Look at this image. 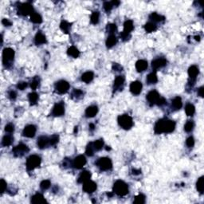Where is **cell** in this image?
<instances>
[{"mask_svg": "<svg viewBox=\"0 0 204 204\" xmlns=\"http://www.w3.org/2000/svg\"><path fill=\"white\" fill-rule=\"evenodd\" d=\"M175 129V122L171 120L160 119L155 124V132L156 134L161 133H170L172 132Z\"/></svg>", "mask_w": 204, "mask_h": 204, "instance_id": "cell-1", "label": "cell"}, {"mask_svg": "<svg viewBox=\"0 0 204 204\" xmlns=\"http://www.w3.org/2000/svg\"><path fill=\"white\" fill-rule=\"evenodd\" d=\"M15 57V50L11 48H6L3 52V63L6 68H10L12 66Z\"/></svg>", "mask_w": 204, "mask_h": 204, "instance_id": "cell-2", "label": "cell"}, {"mask_svg": "<svg viewBox=\"0 0 204 204\" xmlns=\"http://www.w3.org/2000/svg\"><path fill=\"white\" fill-rule=\"evenodd\" d=\"M113 192L119 196H124L129 194V187L122 180H117L113 186Z\"/></svg>", "mask_w": 204, "mask_h": 204, "instance_id": "cell-3", "label": "cell"}, {"mask_svg": "<svg viewBox=\"0 0 204 204\" xmlns=\"http://www.w3.org/2000/svg\"><path fill=\"white\" fill-rule=\"evenodd\" d=\"M42 162L40 156L37 155H32L28 157L27 160V171H33L34 169L38 168Z\"/></svg>", "mask_w": 204, "mask_h": 204, "instance_id": "cell-4", "label": "cell"}, {"mask_svg": "<svg viewBox=\"0 0 204 204\" xmlns=\"http://www.w3.org/2000/svg\"><path fill=\"white\" fill-rule=\"evenodd\" d=\"M118 124L124 129L129 130L133 126V120H132V118L130 116L127 114H124L118 117Z\"/></svg>", "mask_w": 204, "mask_h": 204, "instance_id": "cell-5", "label": "cell"}, {"mask_svg": "<svg viewBox=\"0 0 204 204\" xmlns=\"http://www.w3.org/2000/svg\"><path fill=\"white\" fill-rule=\"evenodd\" d=\"M134 26L133 22L132 20H127L124 24V30L122 33L120 34V38L123 39L124 41H126L130 38V33L133 30Z\"/></svg>", "mask_w": 204, "mask_h": 204, "instance_id": "cell-6", "label": "cell"}, {"mask_svg": "<svg viewBox=\"0 0 204 204\" xmlns=\"http://www.w3.org/2000/svg\"><path fill=\"white\" fill-rule=\"evenodd\" d=\"M96 164L101 171H108L112 168V163L111 159L109 158H107V157L100 158L96 161Z\"/></svg>", "mask_w": 204, "mask_h": 204, "instance_id": "cell-7", "label": "cell"}, {"mask_svg": "<svg viewBox=\"0 0 204 204\" xmlns=\"http://www.w3.org/2000/svg\"><path fill=\"white\" fill-rule=\"evenodd\" d=\"M29 152V147L27 145L24 144H18L16 147L13 148L12 153L14 154V156H17V157H21L23 156L25 154H27Z\"/></svg>", "mask_w": 204, "mask_h": 204, "instance_id": "cell-8", "label": "cell"}, {"mask_svg": "<svg viewBox=\"0 0 204 204\" xmlns=\"http://www.w3.org/2000/svg\"><path fill=\"white\" fill-rule=\"evenodd\" d=\"M33 10V6L28 3H22L18 7V14L21 15H23V16H26V15H31L34 13Z\"/></svg>", "mask_w": 204, "mask_h": 204, "instance_id": "cell-9", "label": "cell"}, {"mask_svg": "<svg viewBox=\"0 0 204 204\" xmlns=\"http://www.w3.org/2000/svg\"><path fill=\"white\" fill-rule=\"evenodd\" d=\"M55 89L57 91V93L64 94V93H67L68 90L69 89V84L66 81L61 80V81H59L56 83Z\"/></svg>", "mask_w": 204, "mask_h": 204, "instance_id": "cell-10", "label": "cell"}, {"mask_svg": "<svg viewBox=\"0 0 204 204\" xmlns=\"http://www.w3.org/2000/svg\"><path fill=\"white\" fill-rule=\"evenodd\" d=\"M65 113V105L63 102H59L54 105L53 110H52V114L54 117H61Z\"/></svg>", "mask_w": 204, "mask_h": 204, "instance_id": "cell-11", "label": "cell"}, {"mask_svg": "<svg viewBox=\"0 0 204 204\" xmlns=\"http://www.w3.org/2000/svg\"><path fill=\"white\" fill-rule=\"evenodd\" d=\"M86 163V158L83 155H80L76 157L73 161V166L77 169H81L85 165Z\"/></svg>", "mask_w": 204, "mask_h": 204, "instance_id": "cell-12", "label": "cell"}, {"mask_svg": "<svg viewBox=\"0 0 204 204\" xmlns=\"http://www.w3.org/2000/svg\"><path fill=\"white\" fill-rule=\"evenodd\" d=\"M36 131V126H34V124H29V125L25 127V129H23V132H22V134L26 137L32 138L35 136Z\"/></svg>", "mask_w": 204, "mask_h": 204, "instance_id": "cell-13", "label": "cell"}, {"mask_svg": "<svg viewBox=\"0 0 204 204\" xmlns=\"http://www.w3.org/2000/svg\"><path fill=\"white\" fill-rule=\"evenodd\" d=\"M167 65V60L164 57H159L152 61V67L154 70L163 68Z\"/></svg>", "mask_w": 204, "mask_h": 204, "instance_id": "cell-14", "label": "cell"}, {"mask_svg": "<svg viewBox=\"0 0 204 204\" xmlns=\"http://www.w3.org/2000/svg\"><path fill=\"white\" fill-rule=\"evenodd\" d=\"M83 190L86 193L91 194L96 190V183H94L93 181H91L90 180H88L83 183Z\"/></svg>", "mask_w": 204, "mask_h": 204, "instance_id": "cell-15", "label": "cell"}, {"mask_svg": "<svg viewBox=\"0 0 204 204\" xmlns=\"http://www.w3.org/2000/svg\"><path fill=\"white\" fill-rule=\"evenodd\" d=\"M159 97H160V96H159V93L156 90H152L147 95V100L150 103L151 105L156 104L158 100L159 99Z\"/></svg>", "mask_w": 204, "mask_h": 204, "instance_id": "cell-16", "label": "cell"}, {"mask_svg": "<svg viewBox=\"0 0 204 204\" xmlns=\"http://www.w3.org/2000/svg\"><path fill=\"white\" fill-rule=\"evenodd\" d=\"M142 87H143V85H142V83L140 81H133L130 85V91L134 95H139L141 93Z\"/></svg>", "mask_w": 204, "mask_h": 204, "instance_id": "cell-17", "label": "cell"}, {"mask_svg": "<svg viewBox=\"0 0 204 204\" xmlns=\"http://www.w3.org/2000/svg\"><path fill=\"white\" fill-rule=\"evenodd\" d=\"M37 144H38L39 148L43 149V148L47 147L48 145H50V138H48L47 136H40V137L38 139Z\"/></svg>", "mask_w": 204, "mask_h": 204, "instance_id": "cell-18", "label": "cell"}, {"mask_svg": "<svg viewBox=\"0 0 204 204\" xmlns=\"http://www.w3.org/2000/svg\"><path fill=\"white\" fill-rule=\"evenodd\" d=\"M98 112V108L96 105H91L89 107H88L85 110V116L89 118L95 117Z\"/></svg>", "mask_w": 204, "mask_h": 204, "instance_id": "cell-19", "label": "cell"}, {"mask_svg": "<svg viewBox=\"0 0 204 204\" xmlns=\"http://www.w3.org/2000/svg\"><path fill=\"white\" fill-rule=\"evenodd\" d=\"M124 83V76H117L114 81V85H113V89L114 91H117V89H120L122 88Z\"/></svg>", "mask_w": 204, "mask_h": 204, "instance_id": "cell-20", "label": "cell"}, {"mask_svg": "<svg viewBox=\"0 0 204 204\" xmlns=\"http://www.w3.org/2000/svg\"><path fill=\"white\" fill-rule=\"evenodd\" d=\"M90 178H91V173H90V171H83L81 174H80V175H79L78 182L79 183H84L85 182L89 180Z\"/></svg>", "mask_w": 204, "mask_h": 204, "instance_id": "cell-21", "label": "cell"}, {"mask_svg": "<svg viewBox=\"0 0 204 204\" xmlns=\"http://www.w3.org/2000/svg\"><path fill=\"white\" fill-rule=\"evenodd\" d=\"M34 42L35 44L38 45H42V44H45L46 42V38L45 36L42 33V32H38L35 35V38H34Z\"/></svg>", "mask_w": 204, "mask_h": 204, "instance_id": "cell-22", "label": "cell"}, {"mask_svg": "<svg viewBox=\"0 0 204 204\" xmlns=\"http://www.w3.org/2000/svg\"><path fill=\"white\" fill-rule=\"evenodd\" d=\"M31 203L34 204L45 203H46V200H45V198L43 197V195H42V194L37 193V194H35V195L32 196V198H31Z\"/></svg>", "mask_w": 204, "mask_h": 204, "instance_id": "cell-23", "label": "cell"}, {"mask_svg": "<svg viewBox=\"0 0 204 204\" xmlns=\"http://www.w3.org/2000/svg\"><path fill=\"white\" fill-rule=\"evenodd\" d=\"M147 68V61L145 60H138L136 62V69L138 72H143Z\"/></svg>", "mask_w": 204, "mask_h": 204, "instance_id": "cell-24", "label": "cell"}, {"mask_svg": "<svg viewBox=\"0 0 204 204\" xmlns=\"http://www.w3.org/2000/svg\"><path fill=\"white\" fill-rule=\"evenodd\" d=\"M199 70L198 68L196 66H191L188 69V75L190 77V79L192 80H196V77L198 76Z\"/></svg>", "mask_w": 204, "mask_h": 204, "instance_id": "cell-25", "label": "cell"}, {"mask_svg": "<svg viewBox=\"0 0 204 204\" xmlns=\"http://www.w3.org/2000/svg\"><path fill=\"white\" fill-rule=\"evenodd\" d=\"M171 106H172V108H174L175 110H179V109L182 108L183 103H182V100H181L180 96H176V97H175L174 99L172 100Z\"/></svg>", "mask_w": 204, "mask_h": 204, "instance_id": "cell-26", "label": "cell"}, {"mask_svg": "<svg viewBox=\"0 0 204 204\" xmlns=\"http://www.w3.org/2000/svg\"><path fill=\"white\" fill-rule=\"evenodd\" d=\"M93 78H94V74L93 72L91 71H88V72L84 73L82 76H81V80L85 82V83H89L93 81Z\"/></svg>", "mask_w": 204, "mask_h": 204, "instance_id": "cell-27", "label": "cell"}, {"mask_svg": "<svg viewBox=\"0 0 204 204\" xmlns=\"http://www.w3.org/2000/svg\"><path fill=\"white\" fill-rule=\"evenodd\" d=\"M117 42V37L114 34H110L108 37V38L106 40V45L108 48H112V46H114Z\"/></svg>", "mask_w": 204, "mask_h": 204, "instance_id": "cell-28", "label": "cell"}, {"mask_svg": "<svg viewBox=\"0 0 204 204\" xmlns=\"http://www.w3.org/2000/svg\"><path fill=\"white\" fill-rule=\"evenodd\" d=\"M13 141H14V137L11 135L4 136L2 140V145L4 147H7L12 144Z\"/></svg>", "mask_w": 204, "mask_h": 204, "instance_id": "cell-29", "label": "cell"}, {"mask_svg": "<svg viewBox=\"0 0 204 204\" xmlns=\"http://www.w3.org/2000/svg\"><path fill=\"white\" fill-rule=\"evenodd\" d=\"M67 54H68V55H69V56H71V57L77 58V57H79V55H80V51L78 50L75 46H71V47H69V48L68 49Z\"/></svg>", "mask_w": 204, "mask_h": 204, "instance_id": "cell-30", "label": "cell"}, {"mask_svg": "<svg viewBox=\"0 0 204 204\" xmlns=\"http://www.w3.org/2000/svg\"><path fill=\"white\" fill-rule=\"evenodd\" d=\"M149 18H150L152 21L154 22H162L164 20V17H163V16L158 15V14L156 12L152 13L150 15V16H149Z\"/></svg>", "mask_w": 204, "mask_h": 204, "instance_id": "cell-31", "label": "cell"}, {"mask_svg": "<svg viewBox=\"0 0 204 204\" xmlns=\"http://www.w3.org/2000/svg\"><path fill=\"white\" fill-rule=\"evenodd\" d=\"M147 81L148 84H156L158 81V78L155 72H152L149 73L147 77Z\"/></svg>", "mask_w": 204, "mask_h": 204, "instance_id": "cell-32", "label": "cell"}, {"mask_svg": "<svg viewBox=\"0 0 204 204\" xmlns=\"http://www.w3.org/2000/svg\"><path fill=\"white\" fill-rule=\"evenodd\" d=\"M185 112L187 116L189 117H192L193 115L195 114V108L194 105L192 104H187L185 107Z\"/></svg>", "mask_w": 204, "mask_h": 204, "instance_id": "cell-33", "label": "cell"}, {"mask_svg": "<svg viewBox=\"0 0 204 204\" xmlns=\"http://www.w3.org/2000/svg\"><path fill=\"white\" fill-rule=\"evenodd\" d=\"M30 20H31V22H33L34 23H41L42 22V16L39 14L34 12L30 15Z\"/></svg>", "mask_w": 204, "mask_h": 204, "instance_id": "cell-34", "label": "cell"}, {"mask_svg": "<svg viewBox=\"0 0 204 204\" xmlns=\"http://www.w3.org/2000/svg\"><path fill=\"white\" fill-rule=\"evenodd\" d=\"M196 187H197V190L198 191H199L201 194L203 193L204 190V177L202 176L197 181V183H196Z\"/></svg>", "mask_w": 204, "mask_h": 204, "instance_id": "cell-35", "label": "cell"}, {"mask_svg": "<svg viewBox=\"0 0 204 204\" xmlns=\"http://www.w3.org/2000/svg\"><path fill=\"white\" fill-rule=\"evenodd\" d=\"M156 28H157L156 25L154 22H147L144 26V29L147 33H152L153 31H155L156 30Z\"/></svg>", "mask_w": 204, "mask_h": 204, "instance_id": "cell-36", "label": "cell"}, {"mask_svg": "<svg viewBox=\"0 0 204 204\" xmlns=\"http://www.w3.org/2000/svg\"><path fill=\"white\" fill-rule=\"evenodd\" d=\"M70 27H71V24H69L68 22L62 21L61 22V24H60L61 30H62L63 32H65L66 34L69 33Z\"/></svg>", "mask_w": 204, "mask_h": 204, "instance_id": "cell-37", "label": "cell"}, {"mask_svg": "<svg viewBox=\"0 0 204 204\" xmlns=\"http://www.w3.org/2000/svg\"><path fill=\"white\" fill-rule=\"evenodd\" d=\"M38 93H30V94H29V101H30V105H35L37 103V101H38Z\"/></svg>", "mask_w": 204, "mask_h": 204, "instance_id": "cell-38", "label": "cell"}, {"mask_svg": "<svg viewBox=\"0 0 204 204\" xmlns=\"http://www.w3.org/2000/svg\"><path fill=\"white\" fill-rule=\"evenodd\" d=\"M93 147L95 151H100L101 150L102 147L104 146V140L102 139H100V140H97L95 142H93Z\"/></svg>", "mask_w": 204, "mask_h": 204, "instance_id": "cell-39", "label": "cell"}, {"mask_svg": "<svg viewBox=\"0 0 204 204\" xmlns=\"http://www.w3.org/2000/svg\"><path fill=\"white\" fill-rule=\"evenodd\" d=\"M99 18H100L99 12L95 11V12H93V14H92V15H91V17H90V21H91V22H92L93 24L96 25L97 24V23H98V22H99Z\"/></svg>", "mask_w": 204, "mask_h": 204, "instance_id": "cell-40", "label": "cell"}, {"mask_svg": "<svg viewBox=\"0 0 204 204\" xmlns=\"http://www.w3.org/2000/svg\"><path fill=\"white\" fill-rule=\"evenodd\" d=\"M84 95V93L80 89H74L72 93V97L74 99H80Z\"/></svg>", "mask_w": 204, "mask_h": 204, "instance_id": "cell-41", "label": "cell"}, {"mask_svg": "<svg viewBox=\"0 0 204 204\" xmlns=\"http://www.w3.org/2000/svg\"><path fill=\"white\" fill-rule=\"evenodd\" d=\"M94 152H95V149H94V147H93V143H89V144L87 145L86 150H85L86 155L89 156H93V154H94Z\"/></svg>", "mask_w": 204, "mask_h": 204, "instance_id": "cell-42", "label": "cell"}, {"mask_svg": "<svg viewBox=\"0 0 204 204\" xmlns=\"http://www.w3.org/2000/svg\"><path fill=\"white\" fill-rule=\"evenodd\" d=\"M117 30V25L113 23H109L106 27V31L110 34H113Z\"/></svg>", "mask_w": 204, "mask_h": 204, "instance_id": "cell-43", "label": "cell"}, {"mask_svg": "<svg viewBox=\"0 0 204 204\" xmlns=\"http://www.w3.org/2000/svg\"><path fill=\"white\" fill-rule=\"evenodd\" d=\"M136 204H143L145 203V196L143 194H140L135 197V200L133 202Z\"/></svg>", "mask_w": 204, "mask_h": 204, "instance_id": "cell-44", "label": "cell"}, {"mask_svg": "<svg viewBox=\"0 0 204 204\" xmlns=\"http://www.w3.org/2000/svg\"><path fill=\"white\" fill-rule=\"evenodd\" d=\"M50 181L48 180H45L42 181V183H40V187H41V189L42 190L45 191V190L49 189V188L50 187Z\"/></svg>", "mask_w": 204, "mask_h": 204, "instance_id": "cell-45", "label": "cell"}, {"mask_svg": "<svg viewBox=\"0 0 204 204\" xmlns=\"http://www.w3.org/2000/svg\"><path fill=\"white\" fill-rule=\"evenodd\" d=\"M193 129H194V122L192 120H188L184 125V130L187 132H191Z\"/></svg>", "mask_w": 204, "mask_h": 204, "instance_id": "cell-46", "label": "cell"}, {"mask_svg": "<svg viewBox=\"0 0 204 204\" xmlns=\"http://www.w3.org/2000/svg\"><path fill=\"white\" fill-rule=\"evenodd\" d=\"M39 82H40V79H39L38 77H35V78L32 80L31 83H30V87H31V89L34 90L36 89L38 87Z\"/></svg>", "mask_w": 204, "mask_h": 204, "instance_id": "cell-47", "label": "cell"}, {"mask_svg": "<svg viewBox=\"0 0 204 204\" xmlns=\"http://www.w3.org/2000/svg\"><path fill=\"white\" fill-rule=\"evenodd\" d=\"M59 141V136L57 135H53L51 137H50V145H56Z\"/></svg>", "mask_w": 204, "mask_h": 204, "instance_id": "cell-48", "label": "cell"}, {"mask_svg": "<svg viewBox=\"0 0 204 204\" xmlns=\"http://www.w3.org/2000/svg\"><path fill=\"white\" fill-rule=\"evenodd\" d=\"M112 7H113V5H112V2H105V3H104V9H105L106 12H109L112 9Z\"/></svg>", "mask_w": 204, "mask_h": 204, "instance_id": "cell-49", "label": "cell"}, {"mask_svg": "<svg viewBox=\"0 0 204 204\" xmlns=\"http://www.w3.org/2000/svg\"><path fill=\"white\" fill-rule=\"evenodd\" d=\"M5 131H6V132H8V133H12V132H14V131H15V126H14V124L11 123L7 124L6 125V127H5Z\"/></svg>", "mask_w": 204, "mask_h": 204, "instance_id": "cell-50", "label": "cell"}, {"mask_svg": "<svg viewBox=\"0 0 204 204\" xmlns=\"http://www.w3.org/2000/svg\"><path fill=\"white\" fill-rule=\"evenodd\" d=\"M186 144L188 147H194V145H195V140H194V138L192 136H189L188 138L187 139Z\"/></svg>", "mask_w": 204, "mask_h": 204, "instance_id": "cell-51", "label": "cell"}, {"mask_svg": "<svg viewBox=\"0 0 204 204\" xmlns=\"http://www.w3.org/2000/svg\"><path fill=\"white\" fill-rule=\"evenodd\" d=\"M0 186H1V194H3L6 191V187H7L5 180H3V179L0 181Z\"/></svg>", "mask_w": 204, "mask_h": 204, "instance_id": "cell-52", "label": "cell"}, {"mask_svg": "<svg viewBox=\"0 0 204 204\" xmlns=\"http://www.w3.org/2000/svg\"><path fill=\"white\" fill-rule=\"evenodd\" d=\"M27 87V83L25 81H20L17 85V88L20 90H24Z\"/></svg>", "mask_w": 204, "mask_h": 204, "instance_id": "cell-53", "label": "cell"}, {"mask_svg": "<svg viewBox=\"0 0 204 204\" xmlns=\"http://www.w3.org/2000/svg\"><path fill=\"white\" fill-rule=\"evenodd\" d=\"M112 69H113L114 71H116V72H120V71H122L123 68H122V66H120V65H119V64L114 63L112 65Z\"/></svg>", "mask_w": 204, "mask_h": 204, "instance_id": "cell-54", "label": "cell"}, {"mask_svg": "<svg viewBox=\"0 0 204 204\" xmlns=\"http://www.w3.org/2000/svg\"><path fill=\"white\" fill-rule=\"evenodd\" d=\"M8 96L10 100H15L17 96V93L15 91H13V90H10L9 93H8Z\"/></svg>", "mask_w": 204, "mask_h": 204, "instance_id": "cell-55", "label": "cell"}, {"mask_svg": "<svg viewBox=\"0 0 204 204\" xmlns=\"http://www.w3.org/2000/svg\"><path fill=\"white\" fill-rule=\"evenodd\" d=\"M166 100L163 98V97H159V99L158 100V101H157V103H156V105H159V106H162V105H165L166 104Z\"/></svg>", "mask_w": 204, "mask_h": 204, "instance_id": "cell-56", "label": "cell"}, {"mask_svg": "<svg viewBox=\"0 0 204 204\" xmlns=\"http://www.w3.org/2000/svg\"><path fill=\"white\" fill-rule=\"evenodd\" d=\"M2 23H3L4 26H6V27H10V26H11V24H12V22L10 21L9 19H6V18H4V19H3Z\"/></svg>", "mask_w": 204, "mask_h": 204, "instance_id": "cell-57", "label": "cell"}, {"mask_svg": "<svg viewBox=\"0 0 204 204\" xmlns=\"http://www.w3.org/2000/svg\"><path fill=\"white\" fill-rule=\"evenodd\" d=\"M198 95L201 97H203V87H200L198 89Z\"/></svg>", "mask_w": 204, "mask_h": 204, "instance_id": "cell-58", "label": "cell"}, {"mask_svg": "<svg viewBox=\"0 0 204 204\" xmlns=\"http://www.w3.org/2000/svg\"><path fill=\"white\" fill-rule=\"evenodd\" d=\"M132 173L134 175H139V174H140V170H138V171H136V169H134V170H132Z\"/></svg>", "mask_w": 204, "mask_h": 204, "instance_id": "cell-59", "label": "cell"}, {"mask_svg": "<svg viewBox=\"0 0 204 204\" xmlns=\"http://www.w3.org/2000/svg\"><path fill=\"white\" fill-rule=\"evenodd\" d=\"M89 129H90V130H94V129H95V125L93 124H89Z\"/></svg>", "mask_w": 204, "mask_h": 204, "instance_id": "cell-60", "label": "cell"}, {"mask_svg": "<svg viewBox=\"0 0 204 204\" xmlns=\"http://www.w3.org/2000/svg\"><path fill=\"white\" fill-rule=\"evenodd\" d=\"M195 40H196V41H199V40H200V37L199 36H195Z\"/></svg>", "mask_w": 204, "mask_h": 204, "instance_id": "cell-61", "label": "cell"}, {"mask_svg": "<svg viewBox=\"0 0 204 204\" xmlns=\"http://www.w3.org/2000/svg\"><path fill=\"white\" fill-rule=\"evenodd\" d=\"M78 132V127H75V129H74V132Z\"/></svg>", "mask_w": 204, "mask_h": 204, "instance_id": "cell-62", "label": "cell"}]
</instances>
